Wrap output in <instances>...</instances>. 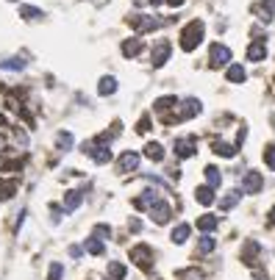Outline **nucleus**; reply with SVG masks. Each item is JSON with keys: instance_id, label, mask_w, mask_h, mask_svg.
<instances>
[{"instance_id": "f3484780", "label": "nucleus", "mask_w": 275, "mask_h": 280, "mask_svg": "<svg viewBox=\"0 0 275 280\" xmlns=\"http://www.w3.org/2000/svg\"><path fill=\"white\" fill-rule=\"evenodd\" d=\"M195 194H197V202H200V205H212L214 202V189L212 186H200Z\"/></svg>"}, {"instance_id": "dca6fc26", "label": "nucleus", "mask_w": 275, "mask_h": 280, "mask_svg": "<svg viewBox=\"0 0 275 280\" xmlns=\"http://www.w3.org/2000/svg\"><path fill=\"white\" fill-rule=\"evenodd\" d=\"M81 202H84V194L81 192H67V197H64V211H75Z\"/></svg>"}, {"instance_id": "ddd939ff", "label": "nucleus", "mask_w": 275, "mask_h": 280, "mask_svg": "<svg viewBox=\"0 0 275 280\" xmlns=\"http://www.w3.org/2000/svg\"><path fill=\"white\" fill-rule=\"evenodd\" d=\"M264 56H267V47H264V42H261V39H256L253 45L248 47V58H250V61H261Z\"/></svg>"}, {"instance_id": "0eeeda50", "label": "nucleus", "mask_w": 275, "mask_h": 280, "mask_svg": "<svg viewBox=\"0 0 275 280\" xmlns=\"http://www.w3.org/2000/svg\"><path fill=\"white\" fill-rule=\"evenodd\" d=\"M261 186H264V181H261V175L256 169L245 175V192H248V194H259Z\"/></svg>"}, {"instance_id": "2eb2a0df", "label": "nucleus", "mask_w": 275, "mask_h": 280, "mask_svg": "<svg viewBox=\"0 0 275 280\" xmlns=\"http://www.w3.org/2000/svg\"><path fill=\"white\" fill-rule=\"evenodd\" d=\"M175 103H178V100H175V97H161V100H156V114L167 117L169 111L175 109Z\"/></svg>"}, {"instance_id": "bb28decb", "label": "nucleus", "mask_w": 275, "mask_h": 280, "mask_svg": "<svg viewBox=\"0 0 275 280\" xmlns=\"http://www.w3.org/2000/svg\"><path fill=\"white\" fill-rule=\"evenodd\" d=\"M20 14L25 17V20H39V17H42V11H39V9H33V6H22V9H20Z\"/></svg>"}, {"instance_id": "2f4dec72", "label": "nucleus", "mask_w": 275, "mask_h": 280, "mask_svg": "<svg viewBox=\"0 0 275 280\" xmlns=\"http://www.w3.org/2000/svg\"><path fill=\"white\" fill-rule=\"evenodd\" d=\"M214 244H217V241H214L212 236H203V239H200V253H212Z\"/></svg>"}, {"instance_id": "72a5a7b5", "label": "nucleus", "mask_w": 275, "mask_h": 280, "mask_svg": "<svg viewBox=\"0 0 275 280\" xmlns=\"http://www.w3.org/2000/svg\"><path fill=\"white\" fill-rule=\"evenodd\" d=\"M136 130H139V133H148V130H150V117H139Z\"/></svg>"}, {"instance_id": "f03ea898", "label": "nucleus", "mask_w": 275, "mask_h": 280, "mask_svg": "<svg viewBox=\"0 0 275 280\" xmlns=\"http://www.w3.org/2000/svg\"><path fill=\"white\" fill-rule=\"evenodd\" d=\"M209 58H212V67H225L231 61V50L225 45H212L209 47Z\"/></svg>"}, {"instance_id": "5701e85b", "label": "nucleus", "mask_w": 275, "mask_h": 280, "mask_svg": "<svg viewBox=\"0 0 275 280\" xmlns=\"http://www.w3.org/2000/svg\"><path fill=\"white\" fill-rule=\"evenodd\" d=\"M197 228H200L203 233H212V230L217 228V217H200L197 219Z\"/></svg>"}, {"instance_id": "6ab92c4d", "label": "nucleus", "mask_w": 275, "mask_h": 280, "mask_svg": "<svg viewBox=\"0 0 275 280\" xmlns=\"http://www.w3.org/2000/svg\"><path fill=\"white\" fill-rule=\"evenodd\" d=\"M189 233H192V228H189L186 222H184V225H178V228L173 230V241H175V244H184L186 239H189Z\"/></svg>"}, {"instance_id": "cd10ccee", "label": "nucleus", "mask_w": 275, "mask_h": 280, "mask_svg": "<svg viewBox=\"0 0 275 280\" xmlns=\"http://www.w3.org/2000/svg\"><path fill=\"white\" fill-rule=\"evenodd\" d=\"M86 250H89L92 255H100L103 253V241L100 239H89V241H86Z\"/></svg>"}, {"instance_id": "b1692460", "label": "nucleus", "mask_w": 275, "mask_h": 280, "mask_svg": "<svg viewBox=\"0 0 275 280\" xmlns=\"http://www.w3.org/2000/svg\"><path fill=\"white\" fill-rule=\"evenodd\" d=\"M206 181H209V186H212V189L220 186L222 178H220V169H217V166H206Z\"/></svg>"}, {"instance_id": "1a4fd4ad", "label": "nucleus", "mask_w": 275, "mask_h": 280, "mask_svg": "<svg viewBox=\"0 0 275 280\" xmlns=\"http://www.w3.org/2000/svg\"><path fill=\"white\" fill-rule=\"evenodd\" d=\"M175 153H178V158H192L195 156V139H178L175 142Z\"/></svg>"}, {"instance_id": "20e7f679", "label": "nucleus", "mask_w": 275, "mask_h": 280, "mask_svg": "<svg viewBox=\"0 0 275 280\" xmlns=\"http://www.w3.org/2000/svg\"><path fill=\"white\" fill-rule=\"evenodd\" d=\"M139 166V153L136 150H125L120 156V161H117V169L122 172V175H125V172H133Z\"/></svg>"}, {"instance_id": "f257e3e1", "label": "nucleus", "mask_w": 275, "mask_h": 280, "mask_svg": "<svg viewBox=\"0 0 275 280\" xmlns=\"http://www.w3.org/2000/svg\"><path fill=\"white\" fill-rule=\"evenodd\" d=\"M200 39H203V22L192 20L189 25L184 28V33H181V47H184V50H195V47L200 45Z\"/></svg>"}, {"instance_id": "7ed1b4c3", "label": "nucleus", "mask_w": 275, "mask_h": 280, "mask_svg": "<svg viewBox=\"0 0 275 280\" xmlns=\"http://www.w3.org/2000/svg\"><path fill=\"white\" fill-rule=\"evenodd\" d=\"M128 22H131V25L136 28V31H142V33L156 31V28L161 25V20H159V17H148V14H142V17H131Z\"/></svg>"}, {"instance_id": "393cba45", "label": "nucleus", "mask_w": 275, "mask_h": 280, "mask_svg": "<svg viewBox=\"0 0 275 280\" xmlns=\"http://www.w3.org/2000/svg\"><path fill=\"white\" fill-rule=\"evenodd\" d=\"M89 153H92V158H95L97 164H109V161H111L109 147H97V150H89Z\"/></svg>"}, {"instance_id": "4468645a", "label": "nucleus", "mask_w": 275, "mask_h": 280, "mask_svg": "<svg viewBox=\"0 0 275 280\" xmlns=\"http://www.w3.org/2000/svg\"><path fill=\"white\" fill-rule=\"evenodd\" d=\"M145 156L150 161H164V147H161L159 142H150V145L145 147Z\"/></svg>"}, {"instance_id": "aec40b11", "label": "nucleus", "mask_w": 275, "mask_h": 280, "mask_svg": "<svg viewBox=\"0 0 275 280\" xmlns=\"http://www.w3.org/2000/svg\"><path fill=\"white\" fill-rule=\"evenodd\" d=\"M225 75H228V81H233V83H242V81H245V67H239V64H231Z\"/></svg>"}, {"instance_id": "7c9ffc66", "label": "nucleus", "mask_w": 275, "mask_h": 280, "mask_svg": "<svg viewBox=\"0 0 275 280\" xmlns=\"http://www.w3.org/2000/svg\"><path fill=\"white\" fill-rule=\"evenodd\" d=\"M61 275H64V266L53 264V266H50V272H48V280H61Z\"/></svg>"}, {"instance_id": "4c0bfd02", "label": "nucleus", "mask_w": 275, "mask_h": 280, "mask_svg": "<svg viewBox=\"0 0 275 280\" xmlns=\"http://www.w3.org/2000/svg\"><path fill=\"white\" fill-rule=\"evenodd\" d=\"M150 3H153V6H159V3H164V0H150Z\"/></svg>"}, {"instance_id": "c756f323", "label": "nucleus", "mask_w": 275, "mask_h": 280, "mask_svg": "<svg viewBox=\"0 0 275 280\" xmlns=\"http://www.w3.org/2000/svg\"><path fill=\"white\" fill-rule=\"evenodd\" d=\"M0 67H9V69H22L25 61L22 58H9V61H0Z\"/></svg>"}, {"instance_id": "9d476101", "label": "nucleus", "mask_w": 275, "mask_h": 280, "mask_svg": "<svg viewBox=\"0 0 275 280\" xmlns=\"http://www.w3.org/2000/svg\"><path fill=\"white\" fill-rule=\"evenodd\" d=\"M167 58H169V42H159L153 50V67H161Z\"/></svg>"}, {"instance_id": "412c9836", "label": "nucleus", "mask_w": 275, "mask_h": 280, "mask_svg": "<svg viewBox=\"0 0 275 280\" xmlns=\"http://www.w3.org/2000/svg\"><path fill=\"white\" fill-rule=\"evenodd\" d=\"M56 145H58V150H61V153H67L70 147H73V133H67V130H61V133L56 136Z\"/></svg>"}, {"instance_id": "a211bd4d", "label": "nucleus", "mask_w": 275, "mask_h": 280, "mask_svg": "<svg viewBox=\"0 0 275 280\" xmlns=\"http://www.w3.org/2000/svg\"><path fill=\"white\" fill-rule=\"evenodd\" d=\"M97 92H100V94H114L117 92V81L111 78V75L100 78V83H97Z\"/></svg>"}, {"instance_id": "f704fd0d", "label": "nucleus", "mask_w": 275, "mask_h": 280, "mask_svg": "<svg viewBox=\"0 0 275 280\" xmlns=\"http://www.w3.org/2000/svg\"><path fill=\"white\" fill-rule=\"evenodd\" d=\"M264 161H267V166H270V169H275V147H267Z\"/></svg>"}, {"instance_id": "9b49d317", "label": "nucleus", "mask_w": 275, "mask_h": 280, "mask_svg": "<svg viewBox=\"0 0 275 280\" xmlns=\"http://www.w3.org/2000/svg\"><path fill=\"white\" fill-rule=\"evenodd\" d=\"M131 258L136 261L139 266L150 269V250H148V247H133V250H131Z\"/></svg>"}, {"instance_id": "473e14b6", "label": "nucleus", "mask_w": 275, "mask_h": 280, "mask_svg": "<svg viewBox=\"0 0 275 280\" xmlns=\"http://www.w3.org/2000/svg\"><path fill=\"white\" fill-rule=\"evenodd\" d=\"M109 236H111L109 225H97V228H95V239H109Z\"/></svg>"}, {"instance_id": "c85d7f7f", "label": "nucleus", "mask_w": 275, "mask_h": 280, "mask_svg": "<svg viewBox=\"0 0 275 280\" xmlns=\"http://www.w3.org/2000/svg\"><path fill=\"white\" fill-rule=\"evenodd\" d=\"M236 202H239V192H231L228 197H222V202H220V205H222V208H233Z\"/></svg>"}, {"instance_id": "6e6552de", "label": "nucleus", "mask_w": 275, "mask_h": 280, "mask_svg": "<svg viewBox=\"0 0 275 280\" xmlns=\"http://www.w3.org/2000/svg\"><path fill=\"white\" fill-rule=\"evenodd\" d=\"M197 114H200V100L189 97V100L181 103V120H192V117H197Z\"/></svg>"}, {"instance_id": "a878e982", "label": "nucleus", "mask_w": 275, "mask_h": 280, "mask_svg": "<svg viewBox=\"0 0 275 280\" xmlns=\"http://www.w3.org/2000/svg\"><path fill=\"white\" fill-rule=\"evenodd\" d=\"M109 275L114 280H122V277H125V266L117 264V261H111V264H109Z\"/></svg>"}, {"instance_id": "e433bc0d", "label": "nucleus", "mask_w": 275, "mask_h": 280, "mask_svg": "<svg viewBox=\"0 0 275 280\" xmlns=\"http://www.w3.org/2000/svg\"><path fill=\"white\" fill-rule=\"evenodd\" d=\"M167 3H169V6H173V9H178V6H181V3H184V0H167Z\"/></svg>"}, {"instance_id": "423d86ee", "label": "nucleus", "mask_w": 275, "mask_h": 280, "mask_svg": "<svg viewBox=\"0 0 275 280\" xmlns=\"http://www.w3.org/2000/svg\"><path fill=\"white\" fill-rule=\"evenodd\" d=\"M150 214H153V219H156L159 225H164V222H169V217H173V208H169L164 200H159L153 208H150Z\"/></svg>"}, {"instance_id": "c9c22d12", "label": "nucleus", "mask_w": 275, "mask_h": 280, "mask_svg": "<svg viewBox=\"0 0 275 280\" xmlns=\"http://www.w3.org/2000/svg\"><path fill=\"white\" fill-rule=\"evenodd\" d=\"M70 255H73V258H81V255H84V250H81V247H70Z\"/></svg>"}, {"instance_id": "39448f33", "label": "nucleus", "mask_w": 275, "mask_h": 280, "mask_svg": "<svg viewBox=\"0 0 275 280\" xmlns=\"http://www.w3.org/2000/svg\"><path fill=\"white\" fill-rule=\"evenodd\" d=\"M253 11L259 14L261 22H270L272 17H275V0H261V3L253 6Z\"/></svg>"}, {"instance_id": "f8f14e48", "label": "nucleus", "mask_w": 275, "mask_h": 280, "mask_svg": "<svg viewBox=\"0 0 275 280\" xmlns=\"http://www.w3.org/2000/svg\"><path fill=\"white\" fill-rule=\"evenodd\" d=\"M139 50H142V39L133 37V39H125V42H122V56H125V58H133Z\"/></svg>"}, {"instance_id": "4be33fe9", "label": "nucleus", "mask_w": 275, "mask_h": 280, "mask_svg": "<svg viewBox=\"0 0 275 280\" xmlns=\"http://www.w3.org/2000/svg\"><path fill=\"white\" fill-rule=\"evenodd\" d=\"M214 150H217V156H225V158L236 156V145H225V142H214Z\"/></svg>"}, {"instance_id": "58836bf2", "label": "nucleus", "mask_w": 275, "mask_h": 280, "mask_svg": "<svg viewBox=\"0 0 275 280\" xmlns=\"http://www.w3.org/2000/svg\"><path fill=\"white\" fill-rule=\"evenodd\" d=\"M272 222H275V208H272Z\"/></svg>"}]
</instances>
